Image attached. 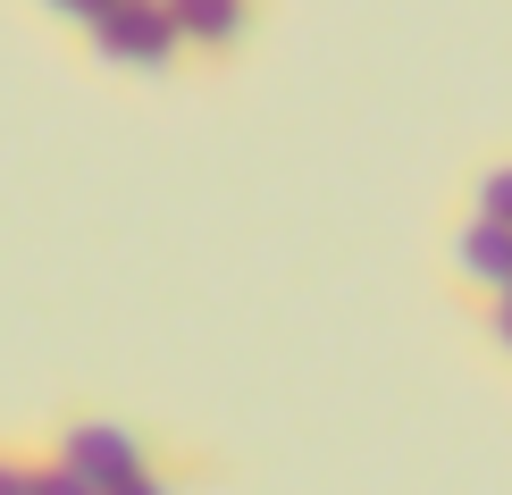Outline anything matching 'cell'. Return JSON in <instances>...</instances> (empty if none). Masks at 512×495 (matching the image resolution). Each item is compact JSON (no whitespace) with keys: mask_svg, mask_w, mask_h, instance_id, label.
Wrapping results in <instances>:
<instances>
[{"mask_svg":"<svg viewBox=\"0 0 512 495\" xmlns=\"http://www.w3.org/2000/svg\"><path fill=\"white\" fill-rule=\"evenodd\" d=\"M84 42H93V59H101V68H118V76H160V68H177V59H194L168 0H118Z\"/></svg>","mask_w":512,"mask_h":495,"instance_id":"obj_1","label":"cell"},{"mask_svg":"<svg viewBox=\"0 0 512 495\" xmlns=\"http://www.w3.org/2000/svg\"><path fill=\"white\" fill-rule=\"evenodd\" d=\"M51 454H68L84 479H101V487H118V479H135V470H152L160 462V437L143 420H110V412H68V420H51Z\"/></svg>","mask_w":512,"mask_h":495,"instance_id":"obj_2","label":"cell"},{"mask_svg":"<svg viewBox=\"0 0 512 495\" xmlns=\"http://www.w3.org/2000/svg\"><path fill=\"white\" fill-rule=\"evenodd\" d=\"M454 286L471 294V303H487V294L512 286V227L504 219L462 210V227H454Z\"/></svg>","mask_w":512,"mask_h":495,"instance_id":"obj_3","label":"cell"},{"mask_svg":"<svg viewBox=\"0 0 512 495\" xmlns=\"http://www.w3.org/2000/svg\"><path fill=\"white\" fill-rule=\"evenodd\" d=\"M177 9V26H185V51L194 59H236L244 42H252V26H261V0H168Z\"/></svg>","mask_w":512,"mask_h":495,"instance_id":"obj_4","label":"cell"},{"mask_svg":"<svg viewBox=\"0 0 512 495\" xmlns=\"http://www.w3.org/2000/svg\"><path fill=\"white\" fill-rule=\"evenodd\" d=\"M34 495H110V487L84 479L68 454H51V445H42V454H34Z\"/></svg>","mask_w":512,"mask_h":495,"instance_id":"obj_5","label":"cell"},{"mask_svg":"<svg viewBox=\"0 0 512 495\" xmlns=\"http://www.w3.org/2000/svg\"><path fill=\"white\" fill-rule=\"evenodd\" d=\"M194 470H210V462H185V454H160L152 470H135V479H118L110 495H177L185 479H194Z\"/></svg>","mask_w":512,"mask_h":495,"instance_id":"obj_6","label":"cell"},{"mask_svg":"<svg viewBox=\"0 0 512 495\" xmlns=\"http://www.w3.org/2000/svg\"><path fill=\"white\" fill-rule=\"evenodd\" d=\"M471 210H487V219H504V227H512V152H504V160H487L479 177H471Z\"/></svg>","mask_w":512,"mask_h":495,"instance_id":"obj_7","label":"cell"},{"mask_svg":"<svg viewBox=\"0 0 512 495\" xmlns=\"http://www.w3.org/2000/svg\"><path fill=\"white\" fill-rule=\"evenodd\" d=\"M34 437H0V495H34Z\"/></svg>","mask_w":512,"mask_h":495,"instance_id":"obj_8","label":"cell"},{"mask_svg":"<svg viewBox=\"0 0 512 495\" xmlns=\"http://www.w3.org/2000/svg\"><path fill=\"white\" fill-rule=\"evenodd\" d=\"M34 9H42V17H59V26H76V34H93L101 17L118 9V0H34Z\"/></svg>","mask_w":512,"mask_h":495,"instance_id":"obj_9","label":"cell"},{"mask_svg":"<svg viewBox=\"0 0 512 495\" xmlns=\"http://www.w3.org/2000/svg\"><path fill=\"white\" fill-rule=\"evenodd\" d=\"M479 328H487V344H496V353L512 361V286H504V294H487V303H479Z\"/></svg>","mask_w":512,"mask_h":495,"instance_id":"obj_10","label":"cell"}]
</instances>
